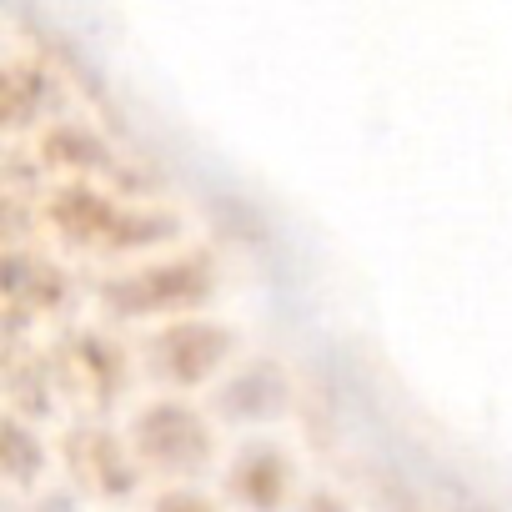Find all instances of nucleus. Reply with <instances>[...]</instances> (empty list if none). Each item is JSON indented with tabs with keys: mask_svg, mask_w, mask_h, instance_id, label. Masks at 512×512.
Segmentation results:
<instances>
[{
	"mask_svg": "<svg viewBox=\"0 0 512 512\" xmlns=\"http://www.w3.org/2000/svg\"><path fill=\"white\" fill-rule=\"evenodd\" d=\"M131 442L161 472H191L211 457V427L181 402H156L131 422Z\"/></svg>",
	"mask_w": 512,
	"mask_h": 512,
	"instance_id": "f03ea898",
	"label": "nucleus"
},
{
	"mask_svg": "<svg viewBox=\"0 0 512 512\" xmlns=\"http://www.w3.org/2000/svg\"><path fill=\"white\" fill-rule=\"evenodd\" d=\"M51 221H56V231L71 236L76 246H106V251L146 246V241H161L166 231H176L171 216H151V211L106 201L101 191H86V186L61 191V196L51 201Z\"/></svg>",
	"mask_w": 512,
	"mask_h": 512,
	"instance_id": "f257e3e1",
	"label": "nucleus"
},
{
	"mask_svg": "<svg viewBox=\"0 0 512 512\" xmlns=\"http://www.w3.org/2000/svg\"><path fill=\"white\" fill-rule=\"evenodd\" d=\"M236 352V337L216 322H176L156 337V372H166L176 387L206 382L226 357Z\"/></svg>",
	"mask_w": 512,
	"mask_h": 512,
	"instance_id": "20e7f679",
	"label": "nucleus"
},
{
	"mask_svg": "<svg viewBox=\"0 0 512 512\" xmlns=\"http://www.w3.org/2000/svg\"><path fill=\"white\" fill-rule=\"evenodd\" d=\"M0 467H6V477L11 482H21V487H31L36 477H41V467H46V452H41V442H31L26 437V427L16 422V417H6V427H0Z\"/></svg>",
	"mask_w": 512,
	"mask_h": 512,
	"instance_id": "0eeeda50",
	"label": "nucleus"
},
{
	"mask_svg": "<svg viewBox=\"0 0 512 512\" xmlns=\"http://www.w3.org/2000/svg\"><path fill=\"white\" fill-rule=\"evenodd\" d=\"M156 512H216V507L206 497H196V492H166L156 502Z\"/></svg>",
	"mask_w": 512,
	"mask_h": 512,
	"instance_id": "1a4fd4ad",
	"label": "nucleus"
},
{
	"mask_svg": "<svg viewBox=\"0 0 512 512\" xmlns=\"http://www.w3.org/2000/svg\"><path fill=\"white\" fill-rule=\"evenodd\" d=\"M287 477H292V467H287L277 452H246V457L231 467V492H236L241 502H251L256 512H272V507H282V497H287Z\"/></svg>",
	"mask_w": 512,
	"mask_h": 512,
	"instance_id": "423d86ee",
	"label": "nucleus"
},
{
	"mask_svg": "<svg viewBox=\"0 0 512 512\" xmlns=\"http://www.w3.org/2000/svg\"><path fill=\"white\" fill-rule=\"evenodd\" d=\"M66 457H71V472H76L86 487L106 492V497H126V492L136 487V472L126 467L121 442L106 437V432H76V437L66 442Z\"/></svg>",
	"mask_w": 512,
	"mask_h": 512,
	"instance_id": "39448f33",
	"label": "nucleus"
},
{
	"mask_svg": "<svg viewBox=\"0 0 512 512\" xmlns=\"http://www.w3.org/2000/svg\"><path fill=\"white\" fill-rule=\"evenodd\" d=\"M206 297H211V272H206V262H166V267L136 272V277H126L121 287L106 292L111 307L141 312V317L181 312V307H196V302H206Z\"/></svg>",
	"mask_w": 512,
	"mask_h": 512,
	"instance_id": "7ed1b4c3",
	"label": "nucleus"
},
{
	"mask_svg": "<svg viewBox=\"0 0 512 512\" xmlns=\"http://www.w3.org/2000/svg\"><path fill=\"white\" fill-rule=\"evenodd\" d=\"M41 512H71V502H66V497H46Z\"/></svg>",
	"mask_w": 512,
	"mask_h": 512,
	"instance_id": "9d476101",
	"label": "nucleus"
},
{
	"mask_svg": "<svg viewBox=\"0 0 512 512\" xmlns=\"http://www.w3.org/2000/svg\"><path fill=\"white\" fill-rule=\"evenodd\" d=\"M46 151H51L56 166H106L101 141L86 136V131H76V126H56V131L46 136Z\"/></svg>",
	"mask_w": 512,
	"mask_h": 512,
	"instance_id": "6e6552de",
	"label": "nucleus"
}]
</instances>
